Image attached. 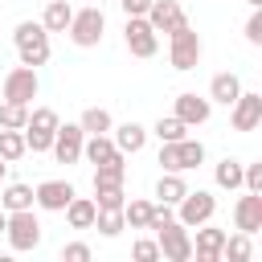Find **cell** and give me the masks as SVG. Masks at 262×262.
Returning <instances> with one entry per match:
<instances>
[{"instance_id": "cell-21", "label": "cell", "mask_w": 262, "mask_h": 262, "mask_svg": "<svg viewBox=\"0 0 262 262\" xmlns=\"http://www.w3.org/2000/svg\"><path fill=\"white\" fill-rule=\"evenodd\" d=\"M66 213V221H70V229H90L94 225V213H98V205H94V196H70V205L61 209Z\"/></svg>"}, {"instance_id": "cell-38", "label": "cell", "mask_w": 262, "mask_h": 262, "mask_svg": "<svg viewBox=\"0 0 262 262\" xmlns=\"http://www.w3.org/2000/svg\"><path fill=\"white\" fill-rule=\"evenodd\" d=\"M119 8H123V16H147V8H151V0H115Z\"/></svg>"}, {"instance_id": "cell-3", "label": "cell", "mask_w": 262, "mask_h": 262, "mask_svg": "<svg viewBox=\"0 0 262 262\" xmlns=\"http://www.w3.org/2000/svg\"><path fill=\"white\" fill-rule=\"evenodd\" d=\"M201 57H205V41H201V33H196L188 20H184L176 33H168V61H172V70L188 74V70L201 66Z\"/></svg>"}, {"instance_id": "cell-8", "label": "cell", "mask_w": 262, "mask_h": 262, "mask_svg": "<svg viewBox=\"0 0 262 262\" xmlns=\"http://www.w3.org/2000/svg\"><path fill=\"white\" fill-rule=\"evenodd\" d=\"M156 233V246H160V258H168V262H188L192 258V237H188V225H180L176 217L172 221H164L160 229H151Z\"/></svg>"}, {"instance_id": "cell-5", "label": "cell", "mask_w": 262, "mask_h": 262, "mask_svg": "<svg viewBox=\"0 0 262 262\" xmlns=\"http://www.w3.org/2000/svg\"><path fill=\"white\" fill-rule=\"evenodd\" d=\"M4 237H8V250H16V254L37 250V246H41V221H37V213H33V209H16V213H8V221H4Z\"/></svg>"}, {"instance_id": "cell-6", "label": "cell", "mask_w": 262, "mask_h": 262, "mask_svg": "<svg viewBox=\"0 0 262 262\" xmlns=\"http://www.w3.org/2000/svg\"><path fill=\"white\" fill-rule=\"evenodd\" d=\"M57 111L53 106H29V123H25V147L37 156V151H49V143H53V131H57Z\"/></svg>"}, {"instance_id": "cell-32", "label": "cell", "mask_w": 262, "mask_h": 262, "mask_svg": "<svg viewBox=\"0 0 262 262\" xmlns=\"http://www.w3.org/2000/svg\"><path fill=\"white\" fill-rule=\"evenodd\" d=\"M25 151H29V147H25V135H20V131H12V127H0V160L16 164Z\"/></svg>"}, {"instance_id": "cell-42", "label": "cell", "mask_w": 262, "mask_h": 262, "mask_svg": "<svg viewBox=\"0 0 262 262\" xmlns=\"http://www.w3.org/2000/svg\"><path fill=\"white\" fill-rule=\"evenodd\" d=\"M98 4H111V0H98Z\"/></svg>"}, {"instance_id": "cell-29", "label": "cell", "mask_w": 262, "mask_h": 262, "mask_svg": "<svg viewBox=\"0 0 262 262\" xmlns=\"http://www.w3.org/2000/svg\"><path fill=\"white\" fill-rule=\"evenodd\" d=\"M221 258H229V262H246V258H254V242H250V233H225V246H221Z\"/></svg>"}, {"instance_id": "cell-11", "label": "cell", "mask_w": 262, "mask_h": 262, "mask_svg": "<svg viewBox=\"0 0 262 262\" xmlns=\"http://www.w3.org/2000/svg\"><path fill=\"white\" fill-rule=\"evenodd\" d=\"M258 123H262V94L242 86V94L229 102V127L233 131H258Z\"/></svg>"}, {"instance_id": "cell-40", "label": "cell", "mask_w": 262, "mask_h": 262, "mask_svg": "<svg viewBox=\"0 0 262 262\" xmlns=\"http://www.w3.org/2000/svg\"><path fill=\"white\" fill-rule=\"evenodd\" d=\"M4 221H8V213H4V209H0V233H4Z\"/></svg>"}, {"instance_id": "cell-17", "label": "cell", "mask_w": 262, "mask_h": 262, "mask_svg": "<svg viewBox=\"0 0 262 262\" xmlns=\"http://www.w3.org/2000/svg\"><path fill=\"white\" fill-rule=\"evenodd\" d=\"M221 246H225V229L217 225H196V237H192V258L196 262H221Z\"/></svg>"}, {"instance_id": "cell-33", "label": "cell", "mask_w": 262, "mask_h": 262, "mask_svg": "<svg viewBox=\"0 0 262 262\" xmlns=\"http://www.w3.org/2000/svg\"><path fill=\"white\" fill-rule=\"evenodd\" d=\"M25 123H29V106L25 102H0V127H12V131H25Z\"/></svg>"}, {"instance_id": "cell-4", "label": "cell", "mask_w": 262, "mask_h": 262, "mask_svg": "<svg viewBox=\"0 0 262 262\" xmlns=\"http://www.w3.org/2000/svg\"><path fill=\"white\" fill-rule=\"evenodd\" d=\"M205 164V143L184 135V139H172V143H160V168L164 172H192Z\"/></svg>"}, {"instance_id": "cell-23", "label": "cell", "mask_w": 262, "mask_h": 262, "mask_svg": "<svg viewBox=\"0 0 262 262\" xmlns=\"http://www.w3.org/2000/svg\"><path fill=\"white\" fill-rule=\"evenodd\" d=\"M184 192H188L184 172H160V180H156V201H164V205L176 209V201H180Z\"/></svg>"}, {"instance_id": "cell-15", "label": "cell", "mask_w": 262, "mask_h": 262, "mask_svg": "<svg viewBox=\"0 0 262 262\" xmlns=\"http://www.w3.org/2000/svg\"><path fill=\"white\" fill-rule=\"evenodd\" d=\"M188 16H184V8H180V0H151V8H147V25L156 29V33H176L180 25H184Z\"/></svg>"}, {"instance_id": "cell-41", "label": "cell", "mask_w": 262, "mask_h": 262, "mask_svg": "<svg viewBox=\"0 0 262 262\" xmlns=\"http://www.w3.org/2000/svg\"><path fill=\"white\" fill-rule=\"evenodd\" d=\"M246 4H250V8H262V0H246Z\"/></svg>"}, {"instance_id": "cell-1", "label": "cell", "mask_w": 262, "mask_h": 262, "mask_svg": "<svg viewBox=\"0 0 262 262\" xmlns=\"http://www.w3.org/2000/svg\"><path fill=\"white\" fill-rule=\"evenodd\" d=\"M12 45H16V57H20V66H45L49 61V33H45V25L41 20H20L16 29H12Z\"/></svg>"}, {"instance_id": "cell-30", "label": "cell", "mask_w": 262, "mask_h": 262, "mask_svg": "<svg viewBox=\"0 0 262 262\" xmlns=\"http://www.w3.org/2000/svg\"><path fill=\"white\" fill-rule=\"evenodd\" d=\"M90 229H98L102 237H119V233L127 229V221H123V209H98Z\"/></svg>"}, {"instance_id": "cell-20", "label": "cell", "mask_w": 262, "mask_h": 262, "mask_svg": "<svg viewBox=\"0 0 262 262\" xmlns=\"http://www.w3.org/2000/svg\"><path fill=\"white\" fill-rule=\"evenodd\" d=\"M237 94H242V78H237L233 70H221V74H213V82H209V102H221V106H229Z\"/></svg>"}, {"instance_id": "cell-37", "label": "cell", "mask_w": 262, "mask_h": 262, "mask_svg": "<svg viewBox=\"0 0 262 262\" xmlns=\"http://www.w3.org/2000/svg\"><path fill=\"white\" fill-rule=\"evenodd\" d=\"M61 258L66 262H90V246L86 242H66L61 246Z\"/></svg>"}, {"instance_id": "cell-2", "label": "cell", "mask_w": 262, "mask_h": 262, "mask_svg": "<svg viewBox=\"0 0 262 262\" xmlns=\"http://www.w3.org/2000/svg\"><path fill=\"white\" fill-rule=\"evenodd\" d=\"M102 33H106V12H102V4H86V8H74L66 37H70L78 49H94V45H102Z\"/></svg>"}, {"instance_id": "cell-26", "label": "cell", "mask_w": 262, "mask_h": 262, "mask_svg": "<svg viewBox=\"0 0 262 262\" xmlns=\"http://www.w3.org/2000/svg\"><path fill=\"white\" fill-rule=\"evenodd\" d=\"M111 151H119L115 139H111V131H102V135H86V143H82V160H86V164H102Z\"/></svg>"}, {"instance_id": "cell-13", "label": "cell", "mask_w": 262, "mask_h": 262, "mask_svg": "<svg viewBox=\"0 0 262 262\" xmlns=\"http://www.w3.org/2000/svg\"><path fill=\"white\" fill-rule=\"evenodd\" d=\"M180 123H188V127H205L209 123V115H213V102H209V94H196V90H184V94H176V111H172Z\"/></svg>"}, {"instance_id": "cell-35", "label": "cell", "mask_w": 262, "mask_h": 262, "mask_svg": "<svg viewBox=\"0 0 262 262\" xmlns=\"http://www.w3.org/2000/svg\"><path fill=\"white\" fill-rule=\"evenodd\" d=\"M242 188L262 192V164H242Z\"/></svg>"}, {"instance_id": "cell-9", "label": "cell", "mask_w": 262, "mask_h": 262, "mask_svg": "<svg viewBox=\"0 0 262 262\" xmlns=\"http://www.w3.org/2000/svg\"><path fill=\"white\" fill-rule=\"evenodd\" d=\"M123 45H127L131 57H156L160 33L147 25V16H127V20H123Z\"/></svg>"}, {"instance_id": "cell-7", "label": "cell", "mask_w": 262, "mask_h": 262, "mask_svg": "<svg viewBox=\"0 0 262 262\" xmlns=\"http://www.w3.org/2000/svg\"><path fill=\"white\" fill-rule=\"evenodd\" d=\"M213 213H217V196H213L209 188H188V192L176 201V221L188 225V229L213 221Z\"/></svg>"}, {"instance_id": "cell-27", "label": "cell", "mask_w": 262, "mask_h": 262, "mask_svg": "<svg viewBox=\"0 0 262 262\" xmlns=\"http://www.w3.org/2000/svg\"><path fill=\"white\" fill-rule=\"evenodd\" d=\"M151 209H156V201H143V196H135V201H123V221H127V229H147V221H151Z\"/></svg>"}, {"instance_id": "cell-22", "label": "cell", "mask_w": 262, "mask_h": 262, "mask_svg": "<svg viewBox=\"0 0 262 262\" xmlns=\"http://www.w3.org/2000/svg\"><path fill=\"white\" fill-rule=\"evenodd\" d=\"M70 16H74V4L70 0H45L41 25H45V33H66L70 29Z\"/></svg>"}, {"instance_id": "cell-24", "label": "cell", "mask_w": 262, "mask_h": 262, "mask_svg": "<svg viewBox=\"0 0 262 262\" xmlns=\"http://www.w3.org/2000/svg\"><path fill=\"white\" fill-rule=\"evenodd\" d=\"M127 192H123V180H102L94 176V205L98 209H123Z\"/></svg>"}, {"instance_id": "cell-19", "label": "cell", "mask_w": 262, "mask_h": 262, "mask_svg": "<svg viewBox=\"0 0 262 262\" xmlns=\"http://www.w3.org/2000/svg\"><path fill=\"white\" fill-rule=\"evenodd\" d=\"M0 209H4V213L33 209V184H25V180H4V184H0Z\"/></svg>"}, {"instance_id": "cell-18", "label": "cell", "mask_w": 262, "mask_h": 262, "mask_svg": "<svg viewBox=\"0 0 262 262\" xmlns=\"http://www.w3.org/2000/svg\"><path fill=\"white\" fill-rule=\"evenodd\" d=\"M111 139H115V147H119L123 156H135V151H143V147H147V127H143V123H135V119H127V123L111 127Z\"/></svg>"}, {"instance_id": "cell-39", "label": "cell", "mask_w": 262, "mask_h": 262, "mask_svg": "<svg viewBox=\"0 0 262 262\" xmlns=\"http://www.w3.org/2000/svg\"><path fill=\"white\" fill-rule=\"evenodd\" d=\"M8 180V160H0V184Z\"/></svg>"}, {"instance_id": "cell-10", "label": "cell", "mask_w": 262, "mask_h": 262, "mask_svg": "<svg viewBox=\"0 0 262 262\" xmlns=\"http://www.w3.org/2000/svg\"><path fill=\"white\" fill-rule=\"evenodd\" d=\"M37 90H41L37 70H33V66H12V70L4 74V90H0V94H4L8 102H25V106H33Z\"/></svg>"}, {"instance_id": "cell-31", "label": "cell", "mask_w": 262, "mask_h": 262, "mask_svg": "<svg viewBox=\"0 0 262 262\" xmlns=\"http://www.w3.org/2000/svg\"><path fill=\"white\" fill-rule=\"evenodd\" d=\"M147 135H156L160 143H172V139H184V135H188V123H180L176 115H168V119L160 115V119H156V127H151Z\"/></svg>"}, {"instance_id": "cell-25", "label": "cell", "mask_w": 262, "mask_h": 262, "mask_svg": "<svg viewBox=\"0 0 262 262\" xmlns=\"http://www.w3.org/2000/svg\"><path fill=\"white\" fill-rule=\"evenodd\" d=\"M213 180H217V188H225V192H237V188H242V160H233V156L217 160V168H213Z\"/></svg>"}, {"instance_id": "cell-14", "label": "cell", "mask_w": 262, "mask_h": 262, "mask_svg": "<svg viewBox=\"0 0 262 262\" xmlns=\"http://www.w3.org/2000/svg\"><path fill=\"white\" fill-rule=\"evenodd\" d=\"M70 196H74V184L70 180H41L33 188V205L45 209V213H61L70 205Z\"/></svg>"}, {"instance_id": "cell-16", "label": "cell", "mask_w": 262, "mask_h": 262, "mask_svg": "<svg viewBox=\"0 0 262 262\" xmlns=\"http://www.w3.org/2000/svg\"><path fill=\"white\" fill-rule=\"evenodd\" d=\"M233 229H242V233H250V237L262 229V192L237 196V205H233Z\"/></svg>"}, {"instance_id": "cell-12", "label": "cell", "mask_w": 262, "mask_h": 262, "mask_svg": "<svg viewBox=\"0 0 262 262\" xmlns=\"http://www.w3.org/2000/svg\"><path fill=\"white\" fill-rule=\"evenodd\" d=\"M82 143H86V131H82L78 123H57L49 151H53L57 164H78V160H82Z\"/></svg>"}, {"instance_id": "cell-36", "label": "cell", "mask_w": 262, "mask_h": 262, "mask_svg": "<svg viewBox=\"0 0 262 262\" xmlns=\"http://www.w3.org/2000/svg\"><path fill=\"white\" fill-rule=\"evenodd\" d=\"M131 258H135V262H156V258H160V246H156L151 237H139V242L131 246Z\"/></svg>"}, {"instance_id": "cell-28", "label": "cell", "mask_w": 262, "mask_h": 262, "mask_svg": "<svg viewBox=\"0 0 262 262\" xmlns=\"http://www.w3.org/2000/svg\"><path fill=\"white\" fill-rule=\"evenodd\" d=\"M78 127H82L86 135H102V131H111V127H115V119H111V111H106V106H86V111H82V119H78Z\"/></svg>"}, {"instance_id": "cell-34", "label": "cell", "mask_w": 262, "mask_h": 262, "mask_svg": "<svg viewBox=\"0 0 262 262\" xmlns=\"http://www.w3.org/2000/svg\"><path fill=\"white\" fill-rule=\"evenodd\" d=\"M242 33H246V45H254V49L262 45V8H250V16H246V29H242Z\"/></svg>"}]
</instances>
